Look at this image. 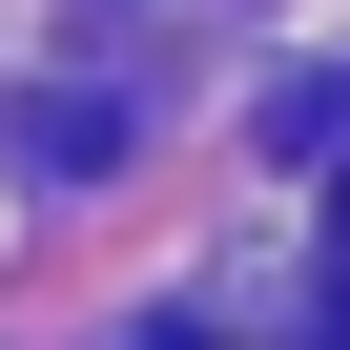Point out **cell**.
<instances>
[{"label": "cell", "instance_id": "cell-1", "mask_svg": "<svg viewBox=\"0 0 350 350\" xmlns=\"http://www.w3.org/2000/svg\"><path fill=\"white\" fill-rule=\"evenodd\" d=\"M144 350H227V329H144Z\"/></svg>", "mask_w": 350, "mask_h": 350}]
</instances>
